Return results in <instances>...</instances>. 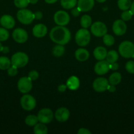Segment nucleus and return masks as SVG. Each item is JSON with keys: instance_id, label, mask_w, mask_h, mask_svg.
Masks as SVG:
<instances>
[{"instance_id": "23", "label": "nucleus", "mask_w": 134, "mask_h": 134, "mask_svg": "<svg viewBox=\"0 0 134 134\" xmlns=\"http://www.w3.org/2000/svg\"><path fill=\"white\" fill-rule=\"evenodd\" d=\"M48 132L47 126L43 123H37L34 128V133L35 134H47Z\"/></svg>"}, {"instance_id": "9", "label": "nucleus", "mask_w": 134, "mask_h": 134, "mask_svg": "<svg viewBox=\"0 0 134 134\" xmlns=\"http://www.w3.org/2000/svg\"><path fill=\"white\" fill-rule=\"evenodd\" d=\"M32 80L28 77H21L18 82V89L22 94H26L32 90Z\"/></svg>"}, {"instance_id": "5", "label": "nucleus", "mask_w": 134, "mask_h": 134, "mask_svg": "<svg viewBox=\"0 0 134 134\" xmlns=\"http://www.w3.org/2000/svg\"><path fill=\"white\" fill-rule=\"evenodd\" d=\"M28 56L26 54L18 52L13 54L11 57V64L17 68H23L28 62Z\"/></svg>"}, {"instance_id": "22", "label": "nucleus", "mask_w": 134, "mask_h": 134, "mask_svg": "<svg viewBox=\"0 0 134 134\" xmlns=\"http://www.w3.org/2000/svg\"><path fill=\"white\" fill-rule=\"evenodd\" d=\"M121 79H122V76L120 73L118 72H114L109 77V82L110 85L115 86L120 82Z\"/></svg>"}, {"instance_id": "16", "label": "nucleus", "mask_w": 134, "mask_h": 134, "mask_svg": "<svg viewBox=\"0 0 134 134\" xmlns=\"http://www.w3.org/2000/svg\"><path fill=\"white\" fill-rule=\"evenodd\" d=\"M0 24L6 29H12L15 25V20L12 16L5 14L0 18Z\"/></svg>"}, {"instance_id": "27", "label": "nucleus", "mask_w": 134, "mask_h": 134, "mask_svg": "<svg viewBox=\"0 0 134 134\" xmlns=\"http://www.w3.org/2000/svg\"><path fill=\"white\" fill-rule=\"evenodd\" d=\"M60 4L65 9H73L77 4V0H61Z\"/></svg>"}, {"instance_id": "25", "label": "nucleus", "mask_w": 134, "mask_h": 134, "mask_svg": "<svg viewBox=\"0 0 134 134\" xmlns=\"http://www.w3.org/2000/svg\"><path fill=\"white\" fill-rule=\"evenodd\" d=\"M80 24L83 28H87L92 24V19L90 16L87 14L83 15L80 20Z\"/></svg>"}, {"instance_id": "1", "label": "nucleus", "mask_w": 134, "mask_h": 134, "mask_svg": "<svg viewBox=\"0 0 134 134\" xmlns=\"http://www.w3.org/2000/svg\"><path fill=\"white\" fill-rule=\"evenodd\" d=\"M49 37L54 43L64 45L71 39V34L69 30L64 26H58L51 30Z\"/></svg>"}, {"instance_id": "18", "label": "nucleus", "mask_w": 134, "mask_h": 134, "mask_svg": "<svg viewBox=\"0 0 134 134\" xmlns=\"http://www.w3.org/2000/svg\"><path fill=\"white\" fill-rule=\"evenodd\" d=\"M47 28L45 25L43 24H38L35 25L32 30L33 35L38 38H41L44 37L47 34Z\"/></svg>"}, {"instance_id": "35", "label": "nucleus", "mask_w": 134, "mask_h": 134, "mask_svg": "<svg viewBox=\"0 0 134 134\" xmlns=\"http://www.w3.org/2000/svg\"><path fill=\"white\" fill-rule=\"evenodd\" d=\"M126 69L130 73L134 74V61H128L126 64Z\"/></svg>"}, {"instance_id": "39", "label": "nucleus", "mask_w": 134, "mask_h": 134, "mask_svg": "<svg viewBox=\"0 0 134 134\" xmlns=\"http://www.w3.org/2000/svg\"><path fill=\"white\" fill-rule=\"evenodd\" d=\"M109 68H110V69H112L113 71H116L119 68V65L116 62L112 63V64H109Z\"/></svg>"}, {"instance_id": "13", "label": "nucleus", "mask_w": 134, "mask_h": 134, "mask_svg": "<svg viewBox=\"0 0 134 134\" xmlns=\"http://www.w3.org/2000/svg\"><path fill=\"white\" fill-rule=\"evenodd\" d=\"M112 30L114 34L118 36L123 35L127 30V26L123 20H116L112 26Z\"/></svg>"}, {"instance_id": "46", "label": "nucleus", "mask_w": 134, "mask_h": 134, "mask_svg": "<svg viewBox=\"0 0 134 134\" xmlns=\"http://www.w3.org/2000/svg\"><path fill=\"white\" fill-rule=\"evenodd\" d=\"M29 3L31 4H35L38 3V0H28Z\"/></svg>"}, {"instance_id": "48", "label": "nucleus", "mask_w": 134, "mask_h": 134, "mask_svg": "<svg viewBox=\"0 0 134 134\" xmlns=\"http://www.w3.org/2000/svg\"><path fill=\"white\" fill-rule=\"evenodd\" d=\"M3 47L2 44H1V43H0V52L3 51Z\"/></svg>"}, {"instance_id": "33", "label": "nucleus", "mask_w": 134, "mask_h": 134, "mask_svg": "<svg viewBox=\"0 0 134 134\" xmlns=\"http://www.w3.org/2000/svg\"><path fill=\"white\" fill-rule=\"evenodd\" d=\"M9 37V33L6 28L0 27V41H5Z\"/></svg>"}, {"instance_id": "2", "label": "nucleus", "mask_w": 134, "mask_h": 134, "mask_svg": "<svg viewBox=\"0 0 134 134\" xmlns=\"http://www.w3.org/2000/svg\"><path fill=\"white\" fill-rule=\"evenodd\" d=\"M120 54L125 58H134V44L129 41H125L120 43L118 47Z\"/></svg>"}, {"instance_id": "15", "label": "nucleus", "mask_w": 134, "mask_h": 134, "mask_svg": "<svg viewBox=\"0 0 134 134\" xmlns=\"http://www.w3.org/2000/svg\"><path fill=\"white\" fill-rule=\"evenodd\" d=\"M70 116V111L65 107H60L56 111L55 113V117L59 122H66L68 120Z\"/></svg>"}, {"instance_id": "24", "label": "nucleus", "mask_w": 134, "mask_h": 134, "mask_svg": "<svg viewBox=\"0 0 134 134\" xmlns=\"http://www.w3.org/2000/svg\"><path fill=\"white\" fill-rule=\"evenodd\" d=\"M11 62L6 56H1L0 57V69L6 70L11 67Z\"/></svg>"}, {"instance_id": "41", "label": "nucleus", "mask_w": 134, "mask_h": 134, "mask_svg": "<svg viewBox=\"0 0 134 134\" xmlns=\"http://www.w3.org/2000/svg\"><path fill=\"white\" fill-rule=\"evenodd\" d=\"M34 16H35V19L41 20L43 18V14H42V12L38 11L35 13H34Z\"/></svg>"}, {"instance_id": "44", "label": "nucleus", "mask_w": 134, "mask_h": 134, "mask_svg": "<svg viewBox=\"0 0 134 134\" xmlns=\"http://www.w3.org/2000/svg\"><path fill=\"white\" fill-rule=\"evenodd\" d=\"M57 1L58 0H45V1L48 4H53L56 3Z\"/></svg>"}, {"instance_id": "3", "label": "nucleus", "mask_w": 134, "mask_h": 134, "mask_svg": "<svg viewBox=\"0 0 134 134\" xmlns=\"http://www.w3.org/2000/svg\"><path fill=\"white\" fill-rule=\"evenodd\" d=\"M91 39L89 31L86 28H82L77 31L75 36V40L78 45L80 47H85L87 45Z\"/></svg>"}, {"instance_id": "19", "label": "nucleus", "mask_w": 134, "mask_h": 134, "mask_svg": "<svg viewBox=\"0 0 134 134\" xmlns=\"http://www.w3.org/2000/svg\"><path fill=\"white\" fill-rule=\"evenodd\" d=\"M75 57L78 61L85 62L89 58V53L85 48H78L75 52Z\"/></svg>"}, {"instance_id": "21", "label": "nucleus", "mask_w": 134, "mask_h": 134, "mask_svg": "<svg viewBox=\"0 0 134 134\" xmlns=\"http://www.w3.org/2000/svg\"><path fill=\"white\" fill-rule=\"evenodd\" d=\"M107 51L103 47H97L93 51V56L97 60H102L106 58Z\"/></svg>"}, {"instance_id": "17", "label": "nucleus", "mask_w": 134, "mask_h": 134, "mask_svg": "<svg viewBox=\"0 0 134 134\" xmlns=\"http://www.w3.org/2000/svg\"><path fill=\"white\" fill-rule=\"evenodd\" d=\"M94 4V0H78V7L81 11L87 12L93 9Z\"/></svg>"}, {"instance_id": "6", "label": "nucleus", "mask_w": 134, "mask_h": 134, "mask_svg": "<svg viewBox=\"0 0 134 134\" xmlns=\"http://www.w3.org/2000/svg\"><path fill=\"white\" fill-rule=\"evenodd\" d=\"M20 104L23 109L26 111H32L35 107L36 101L32 96L25 94L21 98Z\"/></svg>"}, {"instance_id": "43", "label": "nucleus", "mask_w": 134, "mask_h": 134, "mask_svg": "<svg viewBox=\"0 0 134 134\" xmlns=\"http://www.w3.org/2000/svg\"><path fill=\"white\" fill-rule=\"evenodd\" d=\"M107 90H109L110 92H114L116 91V87L114 86V85H109V86H108V88Z\"/></svg>"}, {"instance_id": "29", "label": "nucleus", "mask_w": 134, "mask_h": 134, "mask_svg": "<svg viewBox=\"0 0 134 134\" xmlns=\"http://www.w3.org/2000/svg\"><path fill=\"white\" fill-rule=\"evenodd\" d=\"M131 5V0H118V6L122 10H128Z\"/></svg>"}, {"instance_id": "28", "label": "nucleus", "mask_w": 134, "mask_h": 134, "mask_svg": "<svg viewBox=\"0 0 134 134\" xmlns=\"http://www.w3.org/2000/svg\"><path fill=\"white\" fill-rule=\"evenodd\" d=\"M64 51H65V48H64V46L62 45V44H59L58 45L55 46L53 48V54L56 57H60L62 56L64 53Z\"/></svg>"}, {"instance_id": "40", "label": "nucleus", "mask_w": 134, "mask_h": 134, "mask_svg": "<svg viewBox=\"0 0 134 134\" xmlns=\"http://www.w3.org/2000/svg\"><path fill=\"white\" fill-rule=\"evenodd\" d=\"M78 134H91V132L86 128H80L78 132Z\"/></svg>"}, {"instance_id": "10", "label": "nucleus", "mask_w": 134, "mask_h": 134, "mask_svg": "<svg viewBox=\"0 0 134 134\" xmlns=\"http://www.w3.org/2000/svg\"><path fill=\"white\" fill-rule=\"evenodd\" d=\"M54 21L59 26H64L70 22V16L64 10H59L54 15Z\"/></svg>"}, {"instance_id": "42", "label": "nucleus", "mask_w": 134, "mask_h": 134, "mask_svg": "<svg viewBox=\"0 0 134 134\" xmlns=\"http://www.w3.org/2000/svg\"><path fill=\"white\" fill-rule=\"evenodd\" d=\"M67 86L64 85H59V87H58V90H59L60 92H64L66 91V90Z\"/></svg>"}, {"instance_id": "7", "label": "nucleus", "mask_w": 134, "mask_h": 134, "mask_svg": "<svg viewBox=\"0 0 134 134\" xmlns=\"http://www.w3.org/2000/svg\"><path fill=\"white\" fill-rule=\"evenodd\" d=\"M91 31L96 37H103L107 33V27L102 22H95L91 24Z\"/></svg>"}, {"instance_id": "38", "label": "nucleus", "mask_w": 134, "mask_h": 134, "mask_svg": "<svg viewBox=\"0 0 134 134\" xmlns=\"http://www.w3.org/2000/svg\"><path fill=\"white\" fill-rule=\"evenodd\" d=\"M80 13H81V10H80V9H79L78 7L74 8V9L72 10V11H71V13H72V15L75 17L78 16L80 15Z\"/></svg>"}, {"instance_id": "8", "label": "nucleus", "mask_w": 134, "mask_h": 134, "mask_svg": "<svg viewBox=\"0 0 134 134\" xmlns=\"http://www.w3.org/2000/svg\"><path fill=\"white\" fill-rule=\"evenodd\" d=\"M37 116L39 122L43 124H48L51 122L53 119V113L50 109L44 108L38 112Z\"/></svg>"}, {"instance_id": "31", "label": "nucleus", "mask_w": 134, "mask_h": 134, "mask_svg": "<svg viewBox=\"0 0 134 134\" xmlns=\"http://www.w3.org/2000/svg\"><path fill=\"white\" fill-rule=\"evenodd\" d=\"M102 40H103L104 44L106 46H109V47L113 45L114 41H115L114 37L112 35L106 34L103 36V39Z\"/></svg>"}, {"instance_id": "36", "label": "nucleus", "mask_w": 134, "mask_h": 134, "mask_svg": "<svg viewBox=\"0 0 134 134\" xmlns=\"http://www.w3.org/2000/svg\"><path fill=\"white\" fill-rule=\"evenodd\" d=\"M18 68H17L14 65H12V66H11L9 69H7V73L9 76L11 77H13V76H15L18 73Z\"/></svg>"}, {"instance_id": "12", "label": "nucleus", "mask_w": 134, "mask_h": 134, "mask_svg": "<svg viewBox=\"0 0 134 134\" xmlns=\"http://www.w3.org/2000/svg\"><path fill=\"white\" fill-rule=\"evenodd\" d=\"M13 38L16 42L18 43H24L28 40L27 32L22 28H17L13 31Z\"/></svg>"}, {"instance_id": "34", "label": "nucleus", "mask_w": 134, "mask_h": 134, "mask_svg": "<svg viewBox=\"0 0 134 134\" xmlns=\"http://www.w3.org/2000/svg\"><path fill=\"white\" fill-rule=\"evenodd\" d=\"M133 15V14L131 10H124V11L122 13V15H121V18H122V19L123 20V21H128L130 20V19H131Z\"/></svg>"}, {"instance_id": "45", "label": "nucleus", "mask_w": 134, "mask_h": 134, "mask_svg": "<svg viewBox=\"0 0 134 134\" xmlns=\"http://www.w3.org/2000/svg\"><path fill=\"white\" fill-rule=\"evenodd\" d=\"M130 10H131V11L132 12L133 14L134 15V1H133V3H131V7H130Z\"/></svg>"}, {"instance_id": "32", "label": "nucleus", "mask_w": 134, "mask_h": 134, "mask_svg": "<svg viewBox=\"0 0 134 134\" xmlns=\"http://www.w3.org/2000/svg\"><path fill=\"white\" fill-rule=\"evenodd\" d=\"M14 3L17 7L19 9H24L28 5V0H14Z\"/></svg>"}, {"instance_id": "4", "label": "nucleus", "mask_w": 134, "mask_h": 134, "mask_svg": "<svg viewBox=\"0 0 134 134\" xmlns=\"http://www.w3.org/2000/svg\"><path fill=\"white\" fill-rule=\"evenodd\" d=\"M17 19L20 23L25 25L30 24L35 19L34 14L28 9H22L17 12Z\"/></svg>"}, {"instance_id": "30", "label": "nucleus", "mask_w": 134, "mask_h": 134, "mask_svg": "<svg viewBox=\"0 0 134 134\" xmlns=\"http://www.w3.org/2000/svg\"><path fill=\"white\" fill-rule=\"evenodd\" d=\"M38 121L39 120H38V116H35V115H28L25 119V123L29 126H34L38 123Z\"/></svg>"}, {"instance_id": "47", "label": "nucleus", "mask_w": 134, "mask_h": 134, "mask_svg": "<svg viewBox=\"0 0 134 134\" xmlns=\"http://www.w3.org/2000/svg\"><path fill=\"white\" fill-rule=\"evenodd\" d=\"M97 1H98L99 3H103L105 2V1H106V0H96Z\"/></svg>"}, {"instance_id": "26", "label": "nucleus", "mask_w": 134, "mask_h": 134, "mask_svg": "<svg viewBox=\"0 0 134 134\" xmlns=\"http://www.w3.org/2000/svg\"><path fill=\"white\" fill-rule=\"evenodd\" d=\"M118 54L116 51H110L109 52H107L106 54V61L109 63V64H112V63L116 62L118 59Z\"/></svg>"}, {"instance_id": "37", "label": "nucleus", "mask_w": 134, "mask_h": 134, "mask_svg": "<svg viewBox=\"0 0 134 134\" xmlns=\"http://www.w3.org/2000/svg\"><path fill=\"white\" fill-rule=\"evenodd\" d=\"M28 77L32 81H35V80H36L38 78V77H39V73H38L37 71H31L30 72H29L28 76Z\"/></svg>"}, {"instance_id": "14", "label": "nucleus", "mask_w": 134, "mask_h": 134, "mask_svg": "<svg viewBox=\"0 0 134 134\" xmlns=\"http://www.w3.org/2000/svg\"><path fill=\"white\" fill-rule=\"evenodd\" d=\"M110 69L109 68V63L107 61H105L104 60H99V62L97 63L95 65L94 71L99 75H105L109 71Z\"/></svg>"}, {"instance_id": "20", "label": "nucleus", "mask_w": 134, "mask_h": 134, "mask_svg": "<svg viewBox=\"0 0 134 134\" xmlns=\"http://www.w3.org/2000/svg\"><path fill=\"white\" fill-rule=\"evenodd\" d=\"M66 86L68 88L72 90H76L80 86V80L76 76H71L66 81Z\"/></svg>"}, {"instance_id": "11", "label": "nucleus", "mask_w": 134, "mask_h": 134, "mask_svg": "<svg viewBox=\"0 0 134 134\" xmlns=\"http://www.w3.org/2000/svg\"><path fill=\"white\" fill-rule=\"evenodd\" d=\"M109 85V81L104 77H99L94 81L93 83V88L96 92H102L106 91Z\"/></svg>"}]
</instances>
